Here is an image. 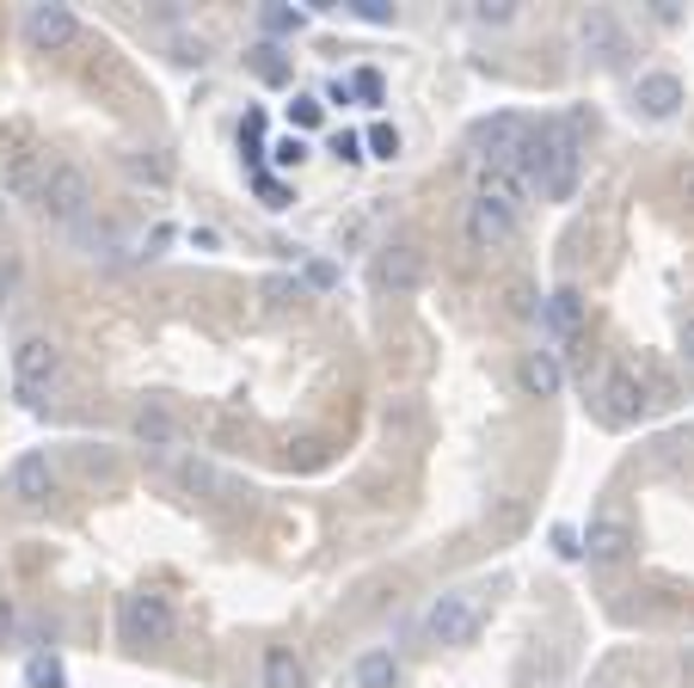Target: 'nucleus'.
<instances>
[{
  "label": "nucleus",
  "mask_w": 694,
  "mask_h": 688,
  "mask_svg": "<svg viewBox=\"0 0 694 688\" xmlns=\"http://www.w3.org/2000/svg\"><path fill=\"white\" fill-rule=\"evenodd\" d=\"M523 117H486V124L474 129V141L486 148V167H510L516 160V148H523Z\"/></svg>",
  "instance_id": "nucleus-10"
},
{
  "label": "nucleus",
  "mask_w": 694,
  "mask_h": 688,
  "mask_svg": "<svg viewBox=\"0 0 694 688\" xmlns=\"http://www.w3.org/2000/svg\"><path fill=\"white\" fill-rule=\"evenodd\" d=\"M129 431H136V443L148 455H172V449H179V424H172V412L160 406V400H148V406L136 412V424H129Z\"/></svg>",
  "instance_id": "nucleus-13"
},
{
  "label": "nucleus",
  "mask_w": 694,
  "mask_h": 688,
  "mask_svg": "<svg viewBox=\"0 0 694 688\" xmlns=\"http://www.w3.org/2000/svg\"><path fill=\"white\" fill-rule=\"evenodd\" d=\"M247 62H252V74H259L264 87H283V80H289V62H283V49H277V44H259V49L247 56Z\"/></svg>",
  "instance_id": "nucleus-23"
},
{
  "label": "nucleus",
  "mask_w": 694,
  "mask_h": 688,
  "mask_svg": "<svg viewBox=\"0 0 694 688\" xmlns=\"http://www.w3.org/2000/svg\"><path fill=\"white\" fill-rule=\"evenodd\" d=\"M25 683H32V688H68V670L56 664V657H44V652H37L32 664H25Z\"/></svg>",
  "instance_id": "nucleus-26"
},
{
  "label": "nucleus",
  "mask_w": 694,
  "mask_h": 688,
  "mask_svg": "<svg viewBox=\"0 0 694 688\" xmlns=\"http://www.w3.org/2000/svg\"><path fill=\"white\" fill-rule=\"evenodd\" d=\"M302 19L308 13H295V7H271V13H264V32H302Z\"/></svg>",
  "instance_id": "nucleus-32"
},
{
  "label": "nucleus",
  "mask_w": 694,
  "mask_h": 688,
  "mask_svg": "<svg viewBox=\"0 0 694 688\" xmlns=\"http://www.w3.org/2000/svg\"><path fill=\"white\" fill-rule=\"evenodd\" d=\"M424 633H431L436 645H474L479 640V603L467 590L436 596L431 615H424Z\"/></svg>",
  "instance_id": "nucleus-4"
},
{
  "label": "nucleus",
  "mask_w": 694,
  "mask_h": 688,
  "mask_svg": "<svg viewBox=\"0 0 694 688\" xmlns=\"http://www.w3.org/2000/svg\"><path fill=\"white\" fill-rule=\"evenodd\" d=\"M547 326L554 332H578L584 326V296H578V289H554V296H547Z\"/></svg>",
  "instance_id": "nucleus-22"
},
{
  "label": "nucleus",
  "mask_w": 694,
  "mask_h": 688,
  "mask_svg": "<svg viewBox=\"0 0 694 688\" xmlns=\"http://www.w3.org/2000/svg\"><path fill=\"white\" fill-rule=\"evenodd\" d=\"M474 197H486V204H504L523 216V179H516V167H479V191Z\"/></svg>",
  "instance_id": "nucleus-19"
},
{
  "label": "nucleus",
  "mask_w": 694,
  "mask_h": 688,
  "mask_svg": "<svg viewBox=\"0 0 694 688\" xmlns=\"http://www.w3.org/2000/svg\"><path fill=\"white\" fill-rule=\"evenodd\" d=\"M510 13H516V7H504V0H486V7H479L486 25H510Z\"/></svg>",
  "instance_id": "nucleus-36"
},
{
  "label": "nucleus",
  "mask_w": 694,
  "mask_h": 688,
  "mask_svg": "<svg viewBox=\"0 0 694 688\" xmlns=\"http://www.w3.org/2000/svg\"><path fill=\"white\" fill-rule=\"evenodd\" d=\"M172 62L203 68V62H209V44H203V37H172Z\"/></svg>",
  "instance_id": "nucleus-28"
},
{
  "label": "nucleus",
  "mask_w": 694,
  "mask_h": 688,
  "mask_svg": "<svg viewBox=\"0 0 694 688\" xmlns=\"http://www.w3.org/2000/svg\"><path fill=\"white\" fill-rule=\"evenodd\" d=\"M351 683L356 688H400V657L387 652V645H369V652L351 664Z\"/></svg>",
  "instance_id": "nucleus-18"
},
{
  "label": "nucleus",
  "mask_w": 694,
  "mask_h": 688,
  "mask_svg": "<svg viewBox=\"0 0 694 688\" xmlns=\"http://www.w3.org/2000/svg\"><path fill=\"white\" fill-rule=\"evenodd\" d=\"M264 688H308V664L289 645H264Z\"/></svg>",
  "instance_id": "nucleus-20"
},
{
  "label": "nucleus",
  "mask_w": 694,
  "mask_h": 688,
  "mask_svg": "<svg viewBox=\"0 0 694 688\" xmlns=\"http://www.w3.org/2000/svg\"><path fill=\"white\" fill-rule=\"evenodd\" d=\"M80 32V19L68 13V7H32L25 13V37H32V49H68Z\"/></svg>",
  "instance_id": "nucleus-9"
},
{
  "label": "nucleus",
  "mask_w": 694,
  "mask_h": 688,
  "mask_svg": "<svg viewBox=\"0 0 694 688\" xmlns=\"http://www.w3.org/2000/svg\"><path fill=\"white\" fill-rule=\"evenodd\" d=\"M302 160H308V141H302V136H283L277 148H271V167H283V172L302 167Z\"/></svg>",
  "instance_id": "nucleus-29"
},
{
  "label": "nucleus",
  "mask_w": 694,
  "mask_h": 688,
  "mask_svg": "<svg viewBox=\"0 0 694 688\" xmlns=\"http://www.w3.org/2000/svg\"><path fill=\"white\" fill-rule=\"evenodd\" d=\"M584 141L571 136L566 124H528L523 129V148H516V160H523L528 185L541 191V197H554V204H566L571 191H578V167H584V154H578Z\"/></svg>",
  "instance_id": "nucleus-1"
},
{
  "label": "nucleus",
  "mask_w": 694,
  "mask_h": 688,
  "mask_svg": "<svg viewBox=\"0 0 694 688\" xmlns=\"http://www.w3.org/2000/svg\"><path fill=\"white\" fill-rule=\"evenodd\" d=\"M13 289H19V252L0 246V308L13 301Z\"/></svg>",
  "instance_id": "nucleus-30"
},
{
  "label": "nucleus",
  "mask_w": 694,
  "mask_h": 688,
  "mask_svg": "<svg viewBox=\"0 0 694 688\" xmlns=\"http://www.w3.org/2000/svg\"><path fill=\"white\" fill-rule=\"evenodd\" d=\"M124 640L129 645H167L172 640V603L155 590L124 596Z\"/></svg>",
  "instance_id": "nucleus-5"
},
{
  "label": "nucleus",
  "mask_w": 694,
  "mask_h": 688,
  "mask_svg": "<svg viewBox=\"0 0 694 688\" xmlns=\"http://www.w3.org/2000/svg\"><path fill=\"white\" fill-rule=\"evenodd\" d=\"M639 406H646L639 381H633L627 369H615V376H608V388H602V418H608V424H633V418H639Z\"/></svg>",
  "instance_id": "nucleus-16"
},
{
  "label": "nucleus",
  "mask_w": 694,
  "mask_h": 688,
  "mask_svg": "<svg viewBox=\"0 0 694 688\" xmlns=\"http://www.w3.org/2000/svg\"><path fill=\"white\" fill-rule=\"evenodd\" d=\"M344 87H351V105H356V99H363V105H382V99H387V87H382V68H356V74L344 80Z\"/></svg>",
  "instance_id": "nucleus-25"
},
{
  "label": "nucleus",
  "mask_w": 694,
  "mask_h": 688,
  "mask_svg": "<svg viewBox=\"0 0 694 688\" xmlns=\"http://www.w3.org/2000/svg\"><path fill=\"white\" fill-rule=\"evenodd\" d=\"M516 381H523V393H528V400H554V393H559V381H566V376H559V357H554V351H528V357H523V369H516Z\"/></svg>",
  "instance_id": "nucleus-17"
},
{
  "label": "nucleus",
  "mask_w": 694,
  "mask_h": 688,
  "mask_svg": "<svg viewBox=\"0 0 694 688\" xmlns=\"http://www.w3.org/2000/svg\"><path fill=\"white\" fill-rule=\"evenodd\" d=\"M332 154H339V160H363V136L339 129V136H332Z\"/></svg>",
  "instance_id": "nucleus-34"
},
{
  "label": "nucleus",
  "mask_w": 694,
  "mask_h": 688,
  "mask_svg": "<svg viewBox=\"0 0 694 688\" xmlns=\"http://www.w3.org/2000/svg\"><path fill=\"white\" fill-rule=\"evenodd\" d=\"M351 13L369 19V25H394V7H387V0H351Z\"/></svg>",
  "instance_id": "nucleus-33"
},
{
  "label": "nucleus",
  "mask_w": 694,
  "mask_h": 688,
  "mask_svg": "<svg viewBox=\"0 0 694 688\" xmlns=\"http://www.w3.org/2000/svg\"><path fill=\"white\" fill-rule=\"evenodd\" d=\"M160 461H167V473H172L179 485H185V492H221V485H228L216 468H209V461H197V455H185V461H172V455H160Z\"/></svg>",
  "instance_id": "nucleus-21"
},
{
  "label": "nucleus",
  "mask_w": 694,
  "mask_h": 688,
  "mask_svg": "<svg viewBox=\"0 0 694 688\" xmlns=\"http://www.w3.org/2000/svg\"><path fill=\"white\" fill-rule=\"evenodd\" d=\"M578 32H584V49L596 56V62H621V25H615V13H602V7H590L584 19H578Z\"/></svg>",
  "instance_id": "nucleus-14"
},
{
  "label": "nucleus",
  "mask_w": 694,
  "mask_h": 688,
  "mask_svg": "<svg viewBox=\"0 0 694 688\" xmlns=\"http://www.w3.org/2000/svg\"><path fill=\"white\" fill-rule=\"evenodd\" d=\"M633 99H639V111H646V117H676V111H682V80L663 74V68H651V74H639Z\"/></svg>",
  "instance_id": "nucleus-12"
},
{
  "label": "nucleus",
  "mask_w": 694,
  "mask_h": 688,
  "mask_svg": "<svg viewBox=\"0 0 694 688\" xmlns=\"http://www.w3.org/2000/svg\"><path fill=\"white\" fill-rule=\"evenodd\" d=\"M13 640V603H7V596H0V645Z\"/></svg>",
  "instance_id": "nucleus-37"
},
{
  "label": "nucleus",
  "mask_w": 694,
  "mask_h": 688,
  "mask_svg": "<svg viewBox=\"0 0 694 688\" xmlns=\"http://www.w3.org/2000/svg\"><path fill=\"white\" fill-rule=\"evenodd\" d=\"M37 209H44L49 221H80L87 209H93V185H87V172H80L75 160H49L44 185H37Z\"/></svg>",
  "instance_id": "nucleus-3"
},
{
  "label": "nucleus",
  "mask_w": 694,
  "mask_h": 688,
  "mask_svg": "<svg viewBox=\"0 0 694 688\" xmlns=\"http://www.w3.org/2000/svg\"><path fill=\"white\" fill-rule=\"evenodd\" d=\"M510 313H535V296H528V283H510Z\"/></svg>",
  "instance_id": "nucleus-35"
},
{
  "label": "nucleus",
  "mask_w": 694,
  "mask_h": 688,
  "mask_svg": "<svg viewBox=\"0 0 694 688\" xmlns=\"http://www.w3.org/2000/svg\"><path fill=\"white\" fill-rule=\"evenodd\" d=\"M252 191H259V197H264V204H271V209H283V204H289V191H283V185H277V179H271V172H264V167L252 172Z\"/></svg>",
  "instance_id": "nucleus-31"
},
{
  "label": "nucleus",
  "mask_w": 694,
  "mask_h": 688,
  "mask_svg": "<svg viewBox=\"0 0 694 688\" xmlns=\"http://www.w3.org/2000/svg\"><path fill=\"white\" fill-rule=\"evenodd\" d=\"M7 492H13V498L25 504V511H44V504L56 498V461H49L44 449L19 455L13 473H7Z\"/></svg>",
  "instance_id": "nucleus-6"
},
{
  "label": "nucleus",
  "mask_w": 694,
  "mask_h": 688,
  "mask_svg": "<svg viewBox=\"0 0 694 688\" xmlns=\"http://www.w3.org/2000/svg\"><path fill=\"white\" fill-rule=\"evenodd\" d=\"M283 111H289V129H320L326 124V99L320 93H295Z\"/></svg>",
  "instance_id": "nucleus-24"
},
{
  "label": "nucleus",
  "mask_w": 694,
  "mask_h": 688,
  "mask_svg": "<svg viewBox=\"0 0 694 688\" xmlns=\"http://www.w3.org/2000/svg\"><path fill=\"white\" fill-rule=\"evenodd\" d=\"M363 148H369L375 160H394V154H400V129H394V124H369V136H363Z\"/></svg>",
  "instance_id": "nucleus-27"
},
{
  "label": "nucleus",
  "mask_w": 694,
  "mask_h": 688,
  "mask_svg": "<svg viewBox=\"0 0 694 688\" xmlns=\"http://www.w3.org/2000/svg\"><path fill=\"white\" fill-rule=\"evenodd\" d=\"M382 283L394 296H412L418 283H424V252L418 246H387L382 252Z\"/></svg>",
  "instance_id": "nucleus-15"
},
{
  "label": "nucleus",
  "mask_w": 694,
  "mask_h": 688,
  "mask_svg": "<svg viewBox=\"0 0 694 688\" xmlns=\"http://www.w3.org/2000/svg\"><path fill=\"white\" fill-rule=\"evenodd\" d=\"M62 381H68V363H62V351H56L44 332L19 339V351H13V393L25 400V406H44Z\"/></svg>",
  "instance_id": "nucleus-2"
},
{
  "label": "nucleus",
  "mask_w": 694,
  "mask_h": 688,
  "mask_svg": "<svg viewBox=\"0 0 694 688\" xmlns=\"http://www.w3.org/2000/svg\"><path fill=\"white\" fill-rule=\"evenodd\" d=\"M44 172H49V154L37 148V141H25L19 154H7V172H0V185L13 191V197H37Z\"/></svg>",
  "instance_id": "nucleus-11"
},
{
  "label": "nucleus",
  "mask_w": 694,
  "mask_h": 688,
  "mask_svg": "<svg viewBox=\"0 0 694 688\" xmlns=\"http://www.w3.org/2000/svg\"><path fill=\"white\" fill-rule=\"evenodd\" d=\"M516 221H523L516 209L474 197V204H467V246H474V252H498V246H510V240H516Z\"/></svg>",
  "instance_id": "nucleus-7"
},
{
  "label": "nucleus",
  "mask_w": 694,
  "mask_h": 688,
  "mask_svg": "<svg viewBox=\"0 0 694 688\" xmlns=\"http://www.w3.org/2000/svg\"><path fill=\"white\" fill-rule=\"evenodd\" d=\"M578 553H590L596 565H615V560H627V553H633V523H627V516H615V511H602L596 523L584 529Z\"/></svg>",
  "instance_id": "nucleus-8"
},
{
  "label": "nucleus",
  "mask_w": 694,
  "mask_h": 688,
  "mask_svg": "<svg viewBox=\"0 0 694 688\" xmlns=\"http://www.w3.org/2000/svg\"><path fill=\"white\" fill-rule=\"evenodd\" d=\"M682 357L694 363V313H689V320H682Z\"/></svg>",
  "instance_id": "nucleus-38"
}]
</instances>
